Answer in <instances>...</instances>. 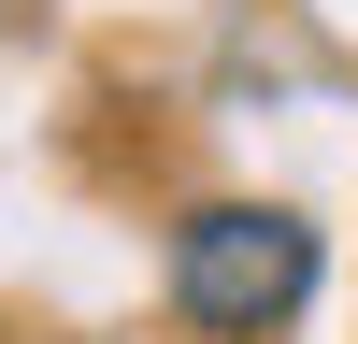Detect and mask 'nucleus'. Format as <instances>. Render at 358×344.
Listing matches in <instances>:
<instances>
[{
	"instance_id": "nucleus-1",
	"label": "nucleus",
	"mask_w": 358,
	"mask_h": 344,
	"mask_svg": "<svg viewBox=\"0 0 358 344\" xmlns=\"http://www.w3.org/2000/svg\"><path fill=\"white\" fill-rule=\"evenodd\" d=\"M172 315L215 344H273L287 315L315 301V229L287 215V201H187L172 215Z\"/></svg>"
}]
</instances>
